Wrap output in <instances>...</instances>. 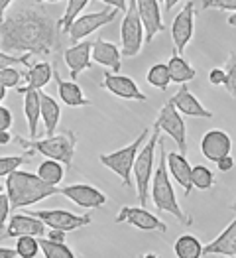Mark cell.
Here are the masks:
<instances>
[{"instance_id": "cell-41", "label": "cell", "mask_w": 236, "mask_h": 258, "mask_svg": "<svg viewBox=\"0 0 236 258\" xmlns=\"http://www.w3.org/2000/svg\"><path fill=\"white\" fill-rule=\"evenodd\" d=\"M209 81H211V85H224V81H226V71L220 69V67L211 69V73H209Z\"/></svg>"}, {"instance_id": "cell-50", "label": "cell", "mask_w": 236, "mask_h": 258, "mask_svg": "<svg viewBox=\"0 0 236 258\" xmlns=\"http://www.w3.org/2000/svg\"><path fill=\"white\" fill-rule=\"evenodd\" d=\"M6 91H8V89H6V87L0 83V103H2L4 99H6Z\"/></svg>"}, {"instance_id": "cell-1", "label": "cell", "mask_w": 236, "mask_h": 258, "mask_svg": "<svg viewBox=\"0 0 236 258\" xmlns=\"http://www.w3.org/2000/svg\"><path fill=\"white\" fill-rule=\"evenodd\" d=\"M59 40V24L42 6H22L0 22V49L49 55Z\"/></svg>"}, {"instance_id": "cell-5", "label": "cell", "mask_w": 236, "mask_h": 258, "mask_svg": "<svg viewBox=\"0 0 236 258\" xmlns=\"http://www.w3.org/2000/svg\"><path fill=\"white\" fill-rule=\"evenodd\" d=\"M158 136H160V128L153 126V134L146 140V144H142V148L136 154L134 166H132L134 179H136V191H138V199L142 205L148 203V187H150L151 175H153V154L158 146Z\"/></svg>"}, {"instance_id": "cell-17", "label": "cell", "mask_w": 236, "mask_h": 258, "mask_svg": "<svg viewBox=\"0 0 236 258\" xmlns=\"http://www.w3.org/2000/svg\"><path fill=\"white\" fill-rule=\"evenodd\" d=\"M232 150V140L224 130H209L205 132L203 140H201V154L209 160V162H216L222 156L230 154Z\"/></svg>"}, {"instance_id": "cell-13", "label": "cell", "mask_w": 236, "mask_h": 258, "mask_svg": "<svg viewBox=\"0 0 236 258\" xmlns=\"http://www.w3.org/2000/svg\"><path fill=\"white\" fill-rule=\"evenodd\" d=\"M61 195H65L69 201H73L83 209H99L108 201V197L101 189L89 183H73V185L61 187Z\"/></svg>"}, {"instance_id": "cell-15", "label": "cell", "mask_w": 236, "mask_h": 258, "mask_svg": "<svg viewBox=\"0 0 236 258\" xmlns=\"http://www.w3.org/2000/svg\"><path fill=\"white\" fill-rule=\"evenodd\" d=\"M103 89H107L108 93L120 97V99H126V101H148V97L138 89V85L134 83V79H130L126 75H116V73H105V79L101 83Z\"/></svg>"}, {"instance_id": "cell-26", "label": "cell", "mask_w": 236, "mask_h": 258, "mask_svg": "<svg viewBox=\"0 0 236 258\" xmlns=\"http://www.w3.org/2000/svg\"><path fill=\"white\" fill-rule=\"evenodd\" d=\"M26 77V81H28V85L30 89H43V87L49 83V79L53 77V67L51 63H47V61H40V63H34L30 65V71L24 75Z\"/></svg>"}, {"instance_id": "cell-45", "label": "cell", "mask_w": 236, "mask_h": 258, "mask_svg": "<svg viewBox=\"0 0 236 258\" xmlns=\"http://www.w3.org/2000/svg\"><path fill=\"white\" fill-rule=\"evenodd\" d=\"M101 2H105L107 6H114V8H118V10H124L126 12V0H101Z\"/></svg>"}, {"instance_id": "cell-8", "label": "cell", "mask_w": 236, "mask_h": 258, "mask_svg": "<svg viewBox=\"0 0 236 258\" xmlns=\"http://www.w3.org/2000/svg\"><path fill=\"white\" fill-rule=\"evenodd\" d=\"M118 12H120L118 8L108 6V8L101 10V12H93V14L77 16V18L73 20V24L69 26V30H67L71 42L73 43L81 42L83 38L91 36L95 30H99V28L107 26V24H110V22H114L116 20V16H118Z\"/></svg>"}, {"instance_id": "cell-47", "label": "cell", "mask_w": 236, "mask_h": 258, "mask_svg": "<svg viewBox=\"0 0 236 258\" xmlns=\"http://www.w3.org/2000/svg\"><path fill=\"white\" fill-rule=\"evenodd\" d=\"M12 142V134L8 130H0V146H6Z\"/></svg>"}, {"instance_id": "cell-27", "label": "cell", "mask_w": 236, "mask_h": 258, "mask_svg": "<svg viewBox=\"0 0 236 258\" xmlns=\"http://www.w3.org/2000/svg\"><path fill=\"white\" fill-rule=\"evenodd\" d=\"M168 69H170V77H172L173 83H187V81L195 79V75H197L195 67H191L183 59V55H179V53L170 57Z\"/></svg>"}, {"instance_id": "cell-6", "label": "cell", "mask_w": 236, "mask_h": 258, "mask_svg": "<svg viewBox=\"0 0 236 258\" xmlns=\"http://www.w3.org/2000/svg\"><path fill=\"white\" fill-rule=\"evenodd\" d=\"M148 136H150V130L144 128L142 134H138L132 144H128V146H124V148H120V150H116V152H110V154H103V156L99 158L105 168L112 170L116 175H120L124 187H130V185H132V179H130L132 166H134L136 154L142 148V144L148 140Z\"/></svg>"}, {"instance_id": "cell-33", "label": "cell", "mask_w": 236, "mask_h": 258, "mask_svg": "<svg viewBox=\"0 0 236 258\" xmlns=\"http://www.w3.org/2000/svg\"><path fill=\"white\" fill-rule=\"evenodd\" d=\"M40 252V242L34 235H22L16 237V254L22 258H36Z\"/></svg>"}, {"instance_id": "cell-54", "label": "cell", "mask_w": 236, "mask_h": 258, "mask_svg": "<svg viewBox=\"0 0 236 258\" xmlns=\"http://www.w3.org/2000/svg\"><path fill=\"white\" fill-rule=\"evenodd\" d=\"M0 194H2V183H0Z\"/></svg>"}, {"instance_id": "cell-24", "label": "cell", "mask_w": 236, "mask_h": 258, "mask_svg": "<svg viewBox=\"0 0 236 258\" xmlns=\"http://www.w3.org/2000/svg\"><path fill=\"white\" fill-rule=\"evenodd\" d=\"M53 79H55L57 93H59V99L63 101V105L67 107H87L89 105V99L83 95V89L75 81H63V77L55 69H53Z\"/></svg>"}, {"instance_id": "cell-16", "label": "cell", "mask_w": 236, "mask_h": 258, "mask_svg": "<svg viewBox=\"0 0 236 258\" xmlns=\"http://www.w3.org/2000/svg\"><path fill=\"white\" fill-rule=\"evenodd\" d=\"M45 223L40 217H36L34 213H22V215H12L8 227L4 229V237L6 238H16L22 235H34V237H43L45 235Z\"/></svg>"}, {"instance_id": "cell-11", "label": "cell", "mask_w": 236, "mask_h": 258, "mask_svg": "<svg viewBox=\"0 0 236 258\" xmlns=\"http://www.w3.org/2000/svg\"><path fill=\"white\" fill-rule=\"evenodd\" d=\"M34 215L40 217L43 223H45V227H49V229H59V231H65V233L91 225V217L89 215H75V213L65 211V209L34 211Z\"/></svg>"}, {"instance_id": "cell-4", "label": "cell", "mask_w": 236, "mask_h": 258, "mask_svg": "<svg viewBox=\"0 0 236 258\" xmlns=\"http://www.w3.org/2000/svg\"><path fill=\"white\" fill-rule=\"evenodd\" d=\"M20 142L22 148H28L32 152L43 154L45 158L57 160L61 162L65 168H71L73 164V154H75V146H77V134L73 130H63L59 134H51L43 140H24V138H16Z\"/></svg>"}, {"instance_id": "cell-53", "label": "cell", "mask_w": 236, "mask_h": 258, "mask_svg": "<svg viewBox=\"0 0 236 258\" xmlns=\"http://www.w3.org/2000/svg\"><path fill=\"white\" fill-rule=\"evenodd\" d=\"M232 211H234V213H236V203H234V205H232Z\"/></svg>"}, {"instance_id": "cell-25", "label": "cell", "mask_w": 236, "mask_h": 258, "mask_svg": "<svg viewBox=\"0 0 236 258\" xmlns=\"http://www.w3.org/2000/svg\"><path fill=\"white\" fill-rule=\"evenodd\" d=\"M40 107H42V120H43V126H45V134L51 136L55 134L57 130V124H59V118H61V107L57 105V101L43 93L40 89Z\"/></svg>"}, {"instance_id": "cell-2", "label": "cell", "mask_w": 236, "mask_h": 258, "mask_svg": "<svg viewBox=\"0 0 236 258\" xmlns=\"http://www.w3.org/2000/svg\"><path fill=\"white\" fill-rule=\"evenodd\" d=\"M57 194H61V189L57 185L45 183L38 173L14 170L12 173L6 175V195L10 199V209H14V211L22 209V207H30L34 203H40L43 199Z\"/></svg>"}, {"instance_id": "cell-14", "label": "cell", "mask_w": 236, "mask_h": 258, "mask_svg": "<svg viewBox=\"0 0 236 258\" xmlns=\"http://www.w3.org/2000/svg\"><path fill=\"white\" fill-rule=\"evenodd\" d=\"M138 14L144 26V43H151V40L166 30L162 22V12L158 0H136Z\"/></svg>"}, {"instance_id": "cell-3", "label": "cell", "mask_w": 236, "mask_h": 258, "mask_svg": "<svg viewBox=\"0 0 236 258\" xmlns=\"http://www.w3.org/2000/svg\"><path fill=\"white\" fill-rule=\"evenodd\" d=\"M158 146H160V162H158V170H153L151 175V199H153V205L158 211H168L172 213L181 225L185 227H191L193 225V219L187 217L183 213V209L179 207L177 199H175V191H173V185L170 181V172H168V162H166V142L164 138L158 140Z\"/></svg>"}, {"instance_id": "cell-52", "label": "cell", "mask_w": 236, "mask_h": 258, "mask_svg": "<svg viewBox=\"0 0 236 258\" xmlns=\"http://www.w3.org/2000/svg\"><path fill=\"white\" fill-rule=\"evenodd\" d=\"M228 24H230V26H236V14H232V16L228 18Z\"/></svg>"}, {"instance_id": "cell-38", "label": "cell", "mask_w": 236, "mask_h": 258, "mask_svg": "<svg viewBox=\"0 0 236 258\" xmlns=\"http://www.w3.org/2000/svg\"><path fill=\"white\" fill-rule=\"evenodd\" d=\"M28 57H32V55H30V53L12 55V53L0 49V69L6 67V65H28V67H30V59H28Z\"/></svg>"}, {"instance_id": "cell-12", "label": "cell", "mask_w": 236, "mask_h": 258, "mask_svg": "<svg viewBox=\"0 0 236 258\" xmlns=\"http://www.w3.org/2000/svg\"><path fill=\"white\" fill-rule=\"evenodd\" d=\"M114 221H116V223L134 225V227L140 229V231H160V233H166V231H168V225H166L162 219L151 215L144 205H142V207H122V209L118 211V215H116Z\"/></svg>"}, {"instance_id": "cell-36", "label": "cell", "mask_w": 236, "mask_h": 258, "mask_svg": "<svg viewBox=\"0 0 236 258\" xmlns=\"http://www.w3.org/2000/svg\"><path fill=\"white\" fill-rule=\"evenodd\" d=\"M224 71H226V81H224L222 87L230 93V97L236 99V53L234 51H230V55H228V59H226Z\"/></svg>"}, {"instance_id": "cell-51", "label": "cell", "mask_w": 236, "mask_h": 258, "mask_svg": "<svg viewBox=\"0 0 236 258\" xmlns=\"http://www.w3.org/2000/svg\"><path fill=\"white\" fill-rule=\"evenodd\" d=\"M38 4H43V2H47V4H55V2H59V0H36Z\"/></svg>"}, {"instance_id": "cell-39", "label": "cell", "mask_w": 236, "mask_h": 258, "mask_svg": "<svg viewBox=\"0 0 236 258\" xmlns=\"http://www.w3.org/2000/svg\"><path fill=\"white\" fill-rule=\"evenodd\" d=\"M203 8L215 10H236V0H203Z\"/></svg>"}, {"instance_id": "cell-23", "label": "cell", "mask_w": 236, "mask_h": 258, "mask_svg": "<svg viewBox=\"0 0 236 258\" xmlns=\"http://www.w3.org/2000/svg\"><path fill=\"white\" fill-rule=\"evenodd\" d=\"M209 254H222V256H236V219L218 235V237L203 246V256Z\"/></svg>"}, {"instance_id": "cell-19", "label": "cell", "mask_w": 236, "mask_h": 258, "mask_svg": "<svg viewBox=\"0 0 236 258\" xmlns=\"http://www.w3.org/2000/svg\"><path fill=\"white\" fill-rule=\"evenodd\" d=\"M170 103L181 114H187V116H193V118H213V112L207 110V108L199 103V99L189 91V87L185 85V83H181L179 91L170 99Z\"/></svg>"}, {"instance_id": "cell-35", "label": "cell", "mask_w": 236, "mask_h": 258, "mask_svg": "<svg viewBox=\"0 0 236 258\" xmlns=\"http://www.w3.org/2000/svg\"><path fill=\"white\" fill-rule=\"evenodd\" d=\"M22 77H24L22 71H18L14 65H6V67L0 69V83L6 87V89H12V87L18 89Z\"/></svg>"}, {"instance_id": "cell-44", "label": "cell", "mask_w": 236, "mask_h": 258, "mask_svg": "<svg viewBox=\"0 0 236 258\" xmlns=\"http://www.w3.org/2000/svg\"><path fill=\"white\" fill-rule=\"evenodd\" d=\"M65 231H59V229H53V231H49L47 233V238H51V240H59V242H65Z\"/></svg>"}, {"instance_id": "cell-20", "label": "cell", "mask_w": 236, "mask_h": 258, "mask_svg": "<svg viewBox=\"0 0 236 258\" xmlns=\"http://www.w3.org/2000/svg\"><path fill=\"white\" fill-rule=\"evenodd\" d=\"M91 57L95 59V63L110 67L112 73H118L120 67H122V51L118 49V45L107 42V40H103V38H99L97 42H93Z\"/></svg>"}, {"instance_id": "cell-43", "label": "cell", "mask_w": 236, "mask_h": 258, "mask_svg": "<svg viewBox=\"0 0 236 258\" xmlns=\"http://www.w3.org/2000/svg\"><path fill=\"white\" fill-rule=\"evenodd\" d=\"M12 126V112L6 107H0V130H8Z\"/></svg>"}, {"instance_id": "cell-49", "label": "cell", "mask_w": 236, "mask_h": 258, "mask_svg": "<svg viewBox=\"0 0 236 258\" xmlns=\"http://www.w3.org/2000/svg\"><path fill=\"white\" fill-rule=\"evenodd\" d=\"M177 2H179V0H164V4H166V10H168V12H172L173 6H175Z\"/></svg>"}, {"instance_id": "cell-48", "label": "cell", "mask_w": 236, "mask_h": 258, "mask_svg": "<svg viewBox=\"0 0 236 258\" xmlns=\"http://www.w3.org/2000/svg\"><path fill=\"white\" fill-rule=\"evenodd\" d=\"M14 0H0V22L4 20V14H6V10H8V6L12 4Z\"/></svg>"}, {"instance_id": "cell-32", "label": "cell", "mask_w": 236, "mask_h": 258, "mask_svg": "<svg viewBox=\"0 0 236 258\" xmlns=\"http://www.w3.org/2000/svg\"><path fill=\"white\" fill-rule=\"evenodd\" d=\"M191 183H193V187H197V189L207 191V189L213 187L215 175H213V172L207 166H191Z\"/></svg>"}, {"instance_id": "cell-46", "label": "cell", "mask_w": 236, "mask_h": 258, "mask_svg": "<svg viewBox=\"0 0 236 258\" xmlns=\"http://www.w3.org/2000/svg\"><path fill=\"white\" fill-rule=\"evenodd\" d=\"M16 254V248H6V246H0V258H14Z\"/></svg>"}, {"instance_id": "cell-40", "label": "cell", "mask_w": 236, "mask_h": 258, "mask_svg": "<svg viewBox=\"0 0 236 258\" xmlns=\"http://www.w3.org/2000/svg\"><path fill=\"white\" fill-rule=\"evenodd\" d=\"M8 215H10V199H8V195L0 194V231H4Z\"/></svg>"}, {"instance_id": "cell-37", "label": "cell", "mask_w": 236, "mask_h": 258, "mask_svg": "<svg viewBox=\"0 0 236 258\" xmlns=\"http://www.w3.org/2000/svg\"><path fill=\"white\" fill-rule=\"evenodd\" d=\"M26 162H28V156H4V158H0V177L18 170Z\"/></svg>"}, {"instance_id": "cell-10", "label": "cell", "mask_w": 236, "mask_h": 258, "mask_svg": "<svg viewBox=\"0 0 236 258\" xmlns=\"http://www.w3.org/2000/svg\"><path fill=\"white\" fill-rule=\"evenodd\" d=\"M195 32V2L189 0L181 10L179 14L173 18L172 24V42L175 51L181 55L187 47V43L191 42Z\"/></svg>"}, {"instance_id": "cell-21", "label": "cell", "mask_w": 236, "mask_h": 258, "mask_svg": "<svg viewBox=\"0 0 236 258\" xmlns=\"http://www.w3.org/2000/svg\"><path fill=\"white\" fill-rule=\"evenodd\" d=\"M166 162H168V172L172 173L173 179L183 187L185 195L191 194V189H193V183H191V166H189L185 154H181V152H168Z\"/></svg>"}, {"instance_id": "cell-28", "label": "cell", "mask_w": 236, "mask_h": 258, "mask_svg": "<svg viewBox=\"0 0 236 258\" xmlns=\"http://www.w3.org/2000/svg\"><path fill=\"white\" fill-rule=\"evenodd\" d=\"M177 258H201L203 256V244L193 235H181L173 244Z\"/></svg>"}, {"instance_id": "cell-22", "label": "cell", "mask_w": 236, "mask_h": 258, "mask_svg": "<svg viewBox=\"0 0 236 258\" xmlns=\"http://www.w3.org/2000/svg\"><path fill=\"white\" fill-rule=\"evenodd\" d=\"M18 93L24 95V114L28 120V130L32 140L38 136V122L42 120V107H40V91L38 89H30V87H22L16 89Z\"/></svg>"}, {"instance_id": "cell-31", "label": "cell", "mask_w": 236, "mask_h": 258, "mask_svg": "<svg viewBox=\"0 0 236 258\" xmlns=\"http://www.w3.org/2000/svg\"><path fill=\"white\" fill-rule=\"evenodd\" d=\"M148 83L160 91H166L170 83H172V77H170V69H168V63H155L150 67L148 71Z\"/></svg>"}, {"instance_id": "cell-9", "label": "cell", "mask_w": 236, "mask_h": 258, "mask_svg": "<svg viewBox=\"0 0 236 258\" xmlns=\"http://www.w3.org/2000/svg\"><path fill=\"white\" fill-rule=\"evenodd\" d=\"M153 126H158L160 130H164L168 136H172L173 142L179 146L181 154L187 152V126H185V120H183L181 112L173 107L170 101L162 107Z\"/></svg>"}, {"instance_id": "cell-18", "label": "cell", "mask_w": 236, "mask_h": 258, "mask_svg": "<svg viewBox=\"0 0 236 258\" xmlns=\"http://www.w3.org/2000/svg\"><path fill=\"white\" fill-rule=\"evenodd\" d=\"M91 51H93V42H77L63 51V59L67 67H69V71H71V79L73 81L79 77L81 71L93 67Z\"/></svg>"}, {"instance_id": "cell-42", "label": "cell", "mask_w": 236, "mask_h": 258, "mask_svg": "<svg viewBox=\"0 0 236 258\" xmlns=\"http://www.w3.org/2000/svg\"><path fill=\"white\" fill-rule=\"evenodd\" d=\"M215 164H216V168H218L220 172H230V170L234 168V160H232V156H230V154L222 156L220 160H216Z\"/></svg>"}, {"instance_id": "cell-30", "label": "cell", "mask_w": 236, "mask_h": 258, "mask_svg": "<svg viewBox=\"0 0 236 258\" xmlns=\"http://www.w3.org/2000/svg\"><path fill=\"white\" fill-rule=\"evenodd\" d=\"M38 242H40V250L45 258H75V252L65 242L51 240L47 237H38Z\"/></svg>"}, {"instance_id": "cell-34", "label": "cell", "mask_w": 236, "mask_h": 258, "mask_svg": "<svg viewBox=\"0 0 236 258\" xmlns=\"http://www.w3.org/2000/svg\"><path fill=\"white\" fill-rule=\"evenodd\" d=\"M89 4V0H69L67 2V8H65L63 16L57 20V24H59V28L63 30V32H67L69 30V26L73 24V20L81 14V10H85V6Z\"/></svg>"}, {"instance_id": "cell-7", "label": "cell", "mask_w": 236, "mask_h": 258, "mask_svg": "<svg viewBox=\"0 0 236 258\" xmlns=\"http://www.w3.org/2000/svg\"><path fill=\"white\" fill-rule=\"evenodd\" d=\"M144 43V26L138 14L136 0H128V8L120 26V51L124 57H136Z\"/></svg>"}, {"instance_id": "cell-29", "label": "cell", "mask_w": 236, "mask_h": 258, "mask_svg": "<svg viewBox=\"0 0 236 258\" xmlns=\"http://www.w3.org/2000/svg\"><path fill=\"white\" fill-rule=\"evenodd\" d=\"M63 173V164L57 162V160H51V158H45L40 164V168H38V175L42 177L45 183H49V185L61 183Z\"/></svg>"}]
</instances>
